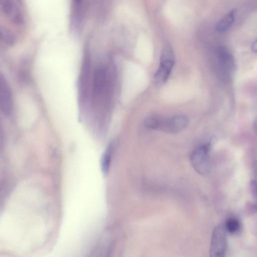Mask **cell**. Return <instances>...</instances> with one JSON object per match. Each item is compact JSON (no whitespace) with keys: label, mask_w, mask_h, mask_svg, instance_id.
Segmentation results:
<instances>
[{"label":"cell","mask_w":257,"mask_h":257,"mask_svg":"<svg viewBox=\"0 0 257 257\" xmlns=\"http://www.w3.org/2000/svg\"><path fill=\"white\" fill-rule=\"evenodd\" d=\"M112 150L113 145L111 143L106 149L101 159V168L104 175H107L109 170Z\"/></svg>","instance_id":"cell-9"},{"label":"cell","mask_w":257,"mask_h":257,"mask_svg":"<svg viewBox=\"0 0 257 257\" xmlns=\"http://www.w3.org/2000/svg\"><path fill=\"white\" fill-rule=\"evenodd\" d=\"M210 144H203L191 153L190 162L194 169L199 174H207L210 169Z\"/></svg>","instance_id":"cell-2"},{"label":"cell","mask_w":257,"mask_h":257,"mask_svg":"<svg viewBox=\"0 0 257 257\" xmlns=\"http://www.w3.org/2000/svg\"><path fill=\"white\" fill-rule=\"evenodd\" d=\"M251 50L253 52H257V39L252 43Z\"/></svg>","instance_id":"cell-13"},{"label":"cell","mask_w":257,"mask_h":257,"mask_svg":"<svg viewBox=\"0 0 257 257\" xmlns=\"http://www.w3.org/2000/svg\"><path fill=\"white\" fill-rule=\"evenodd\" d=\"M216 56L221 68L225 73L230 74L234 67V61L231 54L224 47H219L216 50Z\"/></svg>","instance_id":"cell-7"},{"label":"cell","mask_w":257,"mask_h":257,"mask_svg":"<svg viewBox=\"0 0 257 257\" xmlns=\"http://www.w3.org/2000/svg\"><path fill=\"white\" fill-rule=\"evenodd\" d=\"M0 106L2 112L7 115L11 114L13 99L11 89L3 74L0 75Z\"/></svg>","instance_id":"cell-6"},{"label":"cell","mask_w":257,"mask_h":257,"mask_svg":"<svg viewBox=\"0 0 257 257\" xmlns=\"http://www.w3.org/2000/svg\"><path fill=\"white\" fill-rule=\"evenodd\" d=\"M236 11L233 9L225 14L216 24L215 29L217 33H223L227 31L234 23Z\"/></svg>","instance_id":"cell-8"},{"label":"cell","mask_w":257,"mask_h":257,"mask_svg":"<svg viewBox=\"0 0 257 257\" xmlns=\"http://www.w3.org/2000/svg\"><path fill=\"white\" fill-rule=\"evenodd\" d=\"M163 118L157 116L152 115L146 118L144 121L145 126L152 130H160L162 124Z\"/></svg>","instance_id":"cell-10"},{"label":"cell","mask_w":257,"mask_h":257,"mask_svg":"<svg viewBox=\"0 0 257 257\" xmlns=\"http://www.w3.org/2000/svg\"><path fill=\"white\" fill-rule=\"evenodd\" d=\"M226 231L222 225L216 226L213 230L210 246V256H224L227 248Z\"/></svg>","instance_id":"cell-4"},{"label":"cell","mask_w":257,"mask_h":257,"mask_svg":"<svg viewBox=\"0 0 257 257\" xmlns=\"http://www.w3.org/2000/svg\"><path fill=\"white\" fill-rule=\"evenodd\" d=\"M175 63L174 51L169 45H166L162 52L159 68L153 80L156 85H161L168 79Z\"/></svg>","instance_id":"cell-1"},{"label":"cell","mask_w":257,"mask_h":257,"mask_svg":"<svg viewBox=\"0 0 257 257\" xmlns=\"http://www.w3.org/2000/svg\"><path fill=\"white\" fill-rule=\"evenodd\" d=\"M226 231L231 233L237 232L240 228V223L235 218H229L226 221L224 226Z\"/></svg>","instance_id":"cell-11"},{"label":"cell","mask_w":257,"mask_h":257,"mask_svg":"<svg viewBox=\"0 0 257 257\" xmlns=\"http://www.w3.org/2000/svg\"><path fill=\"white\" fill-rule=\"evenodd\" d=\"M91 64L88 56L84 59L79 81V95L81 102H85L90 98L92 80L91 79Z\"/></svg>","instance_id":"cell-3"},{"label":"cell","mask_w":257,"mask_h":257,"mask_svg":"<svg viewBox=\"0 0 257 257\" xmlns=\"http://www.w3.org/2000/svg\"><path fill=\"white\" fill-rule=\"evenodd\" d=\"M189 119L184 115H177L167 119H163L160 130L168 134H176L187 127Z\"/></svg>","instance_id":"cell-5"},{"label":"cell","mask_w":257,"mask_h":257,"mask_svg":"<svg viewBox=\"0 0 257 257\" xmlns=\"http://www.w3.org/2000/svg\"><path fill=\"white\" fill-rule=\"evenodd\" d=\"M254 179L252 180L250 183V188L252 195L255 200L256 208L257 210V162L254 164Z\"/></svg>","instance_id":"cell-12"}]
</instances>
